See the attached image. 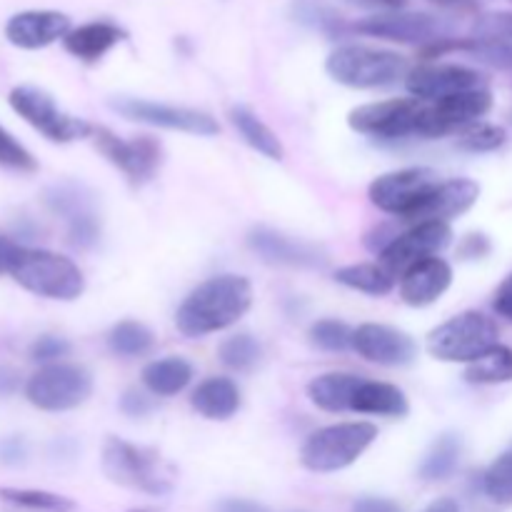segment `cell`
<instances>
[{
    "label": "cell",
    "instance_id": "6da1fadb",
    "mask_svg": "<svg viewBox=\"0 0 512 512\" xmlns=\"http://www.w3.org/2000/svg\"><path fill=\"white\" fill-rule=\"evenodd\" d=\"M253 308V283L245 275L220 273L185 295L175 313V328L185 338H205L233 328Z\"/></svg>",
    "mask_w": 512,
    "mask_h": 512
},
{
    "label": "cell",
    "instance_id": "7a4b0ae2",
    "mask_svg": "<svg viewBox=\"0 0 512 512\" xmlns=\"http://www.w3.org/2000/svg\"><path fill=\"white\" fill-rule=\"evenodd\" d=\"M8 275L28 293L58 303H73L85 293V275L68 255L18 245Z\"/></svg>",
    "mask_w": 512,
    "mask_h": 512
},
{
    "label": "cell",
    "instance_id": "3957f363",
    "mask_svg": "<svg viewBox=\"0 0 512 512\" xmlns=\"http://www.w3.org/2000/svg\"><path fill=\"white\" fill-rule=\"evenodd\" d=\"M325 70L335 83L353 90H378L400 83L408 75L410 63L405 55L373 45L345 43L330 50Z\"/></svg>",
    "mask_w": 512,
    "mask_h": 512
},
{
    "label": "cell",
    "instance_id": "277c9868",
    "mask_svg": "<svg viewBox=\"0 0 512 512\" xmlns=\"http://www.w3.org/2000/svg\"><path fill=\"white\" fill-rule=\"evenodd\" d=\"M378 440V425L368 420L333 423L315 430L300 448V465L310 473H340L358 463Z\"/></svg>",
    "mask_w": 512,
    "mask_h": 512
},
{
    "label": "cell",
    "instance_id": "5b68a950",
    "mask_svg": "<svg viewBox=\"0 0 512 512\" xmlns=\"http://www.w3.org/2000/svg\"><path fill=\"white\" fill-rule=\"evenodd\" d=\"M100 468L110 483L135 493L160 498L173 490V473L163 463L158 450L128 443L123 438L105 440Z\"/></svg>",
    "mask_w": 512,
    "mask_h": 512
},
{
    "label": "cell",
    "instance_id": "8992f818",
    "mask_svg": "<svg viewBox=\"0 0 512 512\" xmlns=\"http://www.w3.org/2000/svg\"><path fill=\"white\" fill-rule=\"evenodd\" d=\"M500 330L490 315L465 310L440 323L428 335V353L440 363L470 365L500 343Z\"/></svg>",
    "mask_w": 512,
    "mask_h": 512
},
{
    "label": "cell",
    "instance_id": "52a82bcc",
    "mask_svg": "<svg viewBox=\"0 0 512 512\" xmlns=\"http://www.w3.org/2000/svg\"><path fill=\"white\" fill-rule=\"evenodd\" d=\"M8 103L15 115H20L30 128H35L53 143H75V140L93 138V123L65 113L55 103L53 95L38 85H15L8 93Z\"/></svg>",
    "mask_w": 512,
    "mask_h": 512
},
{
    "label": "cell",
    "instance_id": "ba28073f",
    "mask_svg": "<svg viewBox=\"0 0 512 512\" xmlns=\"http://www.w3.org/2000/svg\"><path fill=\"white\" fill-rule=\"evenodd\" d=\"M93 375L78 363H53L35 370L25 383V398L43 413H68L88 403Z\"/></svg>",
    "mask_w": 512,
    "mask_h": 512
},
{
    "label": "cell",
    "instance_id": "9c48e42d",
    "mask_svg": "<svg viewBox=\"0 0 512 512\" xmlns=\"http://www.w3.org/2000/svg\"><path fill=\"white\" fill-rule=\"evenodd\" d=\"M93 143L98 153L108 160L110 165L120 170L128 178L130 185L150 183L158 175L160 165L165 160L163 143L153 135H135V138H120L108 128L93 130Z\"/></svg>",
    "mask_w": 512,
    "mask_h": 512
},
{
    "label": "cell",
    "instance_id": "30bf717a",
    "mask_svg": "<svg viewBox=\"0 0 512 512\" xmlns=\"http://www.w3.org/2000/svg\"><path fill=\"white\" fill-rule=\"evenodd\" d=\"M438 183V170L423 168V165L390 170V173L378 175V178L370 183L368 198L380 213L393 215V218L405 223Z\"/></svg>",
    "mask_w": 512,
    "mask_h": 512
},
{
    "label": "cell",
    "instance_id": "8fae6325",
    "mask_svg": "<svg viewBox=\"0 0 512 512\" xmlns=\"http://www.w3.org/2000/svg\"><path fill=\"white\" fill-rule=\"evenodd\" d=\"M425 103L415 98H390L358 105L348 113V125L360 135L378 140L418 138Z\"/></svg>",
    "mask_w": 512,
    "mask_h": 512
},
{
    "label": "cell",
    "instance_id": "7c38bea8",
    "mask_svg": "<svg viewBox=\"0 0 512 512\" xmlns=\"http://www.w3.org/2000/svg\"><path fill=\"white\" fill-rule=\"evenodd\" d=\"M490 110H493V93L488 88L465 90L435 103H425L418 123V138L435 140L463 133L470 125L480 123V118H485Z\"/></svg>",
    "mask_w": 512,
    "mask_h": 512
},
{
    "label": "cell",
    "instance_id": "4fadbf2b",
    "mask_svg": "<svg viewBox=\"0 0 512 512\" xmlns=\"http://www.w3.org/2000/svg\"><path fill=\"white\" fill-rule=\"evenodd\" d=\"M110 105H113L115 113H120L123 118L135 120V123L143 125H153V128L198 135V138H213V135L220 133L218 120L198 108L155 103V100L145 98H118Z\"/></svg>",
    "mask_w": 512,
    "mask_h": 512
},
{
    "label": "cell",
    "instance_id": "5bb4252c",
    "mask_svg": "<svg viewBox=\"0 0 512 512\" xmlns=\"http://www.w3.org/2000/svg\"><path fill=\"white\" fill-rule=\"evenodd\" d=\"M353 28L358 33L370 35V38L405 45H423V48L438 43V40L450 38L443 20L430 13H418V10H385V13H375L358 20Z\"/></svg>",
    "mask_w": 512,
    "mask_h": 512
},
{
    "label": "cell",
    "instance_id": "9a60e30c",
    "mask_svg": "<svg viewBox=\"0 0 512 512\" xmlns=\"http://www.w3.org/2000/svg\"><path fill=\"white\" fill-rule=\"evenodd\" d=\"M450 243H453L450 223H415L403 233H395V238L378 255V263L395 278H400L410 265L438 258Z\"/></svg>",
    "mask_w": 512,
    "mask_h": 512
},
{
    "label": "cell",
    "instance_id": "2e32d148",
    "mask_svg": "<svg viewBox=\"0 0 512 512\" xmlns=\"http://www.w3.org/2000/svg\"><path fill=\"white\" fill-rule=\"evenodd\" d=\"M405 88L410 98L435 103L465 90L485 88V78L480 70L460 63H420L405 75Z\"/></svg>",
    "mask_w": 512,
    "mask_h": 512
},
{
    "label": "cell",
    "instance_id": "e0dca14e",
    "mask_svg": "<svg viewBox=\"0 0 512 512\" xmlns=\"http://www.w3.org/2000/svg\"><path fill=\"white\" fill-rule=\"evenodd\" d=\"M353 350L380 368H408L418 360V343L405 330L385 323H363L353 330Z\"/></svg>",
    "mask_w": 512,
    "mask_h": 512
},
{
    "label": "cell",
    "instance_id": "ac0fdd59",
    "mask_svg": "<svg viewBox=\"0 0 512 512\" xmlns=\"http://www.w3.org/2000/svg\"><path fill=\"white\" fill-rule=\"evenodd\" d=\"M248 248L268 265H283V268H323L328 255L323 248L308 240L293 238L273 228H253L248 233Z\"/></svg>",
    "mask_w": 512,
    "mask_h": 512
},
{
    "label": "cell",
    "instance_id": "d6986e66",
    "mask_svg": "<svg viewBox=\"0 0 512 512\" xmlns=\"http://www.w3.org/2000/svg\"><path fill=\"white\" fill-rule=\"evenodd\" d=\"M478 198L480 185L473 178L440 180L405 223H450L458 215L468 213L478 203Z\"/></svg>",
    "mask_w": 512,
    "mask_h": 512
},
{
    "label": "cell",
    "instance_id": "ffe728a7",
    "mask_svg": "<svg viewBox=\"0 0 512 512\" xmlns=\"http://www.w3.org/2000/svg\"><path fill=\"white\" fill-rule=\"evenodd\" d=\"M73 30V23L60 10H20L5 23V38L20 50H40L58 43Z\"/></svg>",
    "mask_w": 512,
    "mask_h": 512
},
{
    "label": "cell",
    "instance_id": "44dd1931",
    "mask_svg": "<svg viewBox=\"0 0 512 512\" xmlns=\"http://www.w3.org/2000/svg\"><path fill=\"white\" fill-rule=\"evenodd\" d=\"M450 285H453V265L438 255L410 265L398 278V293L410 308H428L448 293Z\"/></svg>",
    "mask_w": 512,
    "mask_h": 512
},
{
    "label": "cell",
    "instance_id": "7402d4cb",
    "mask_svg": "<svg viewBox=\"0 0 512 512\" xmlns=\"http://www.w3.org/2000/svg\"><path fill=\"white\" fill-rule=\"evenodd\" d=\"M463 50H470L500 68L512 65V13L478 15Z\"/></svg>",
    "mask_w": 512,
    "mask_h": 512
},
{
    "label": "cell",
    "instance_id": "603a6c76",
    "mask_svg": "<svg viewBox=\"0 0 512 512\" xmlns=\"http://www.w3.org/2000/svg\"><path fill=\"white\" fill-rule=\"evenodd\" d=\"M125 38H128V33L120 25L108 23V20H93V23H83L70 30L63 38V48L80 63L95 65L110 50L118 48Z\"/></svg>",
    "mask_w": 512,
    "mask_h": 512
},
{
    "label": "cell",
    "instance_id": "cb8c5ba5",
    "mask_svg": "<svg viewBox=\"0 0 512 512\" xmlns=\"http://www.w3.org/2000/svg\"><path fill=\"white\" fill-rule=\"evenodd\" d=\"M190 405L200 418L223 423L238 413L240 405H243V393L233 378L213 375V378H205L203 383H198V388L190 393Z\"/></svg>",
    "mask_w": 512,
    "mask_h": 512
},
{
    "label": "cell",
    "instance_id": "d4e9b609",
    "mask_svg": "<svg viewBox=\"0 0 512 512\" xmlns=\"http://www.w3.org/2000/svg\"><path fill=\"white\" fill-rule=\"evenodd\" d=\"M350 413L375 415V418H405L410 413V400L398 385L363 378L360 388L355 390Z\"/></svg>",
    "mask_w": 512,
    "mask_h": 512
},
{
    "label": "cell",
    "instance_id": "484cf974",
    "mask_svg": "<svg viewBox=\"0 0 512 512\" xmlns=\"http://www.w3.org/2000/svg\"><path fill=\"white\" fill-rule=\"evenodd\" d=\"M363 378L355 373H343V370H333V373L315 375L308 383L305 393H308L310 403L323 413H350L353 408L355 390L360 388Z\"/></svg>",
    "mask_w": 512,
    "mask_h": 512
},
{
    "label": "cell",
    "instance_id": "4316f807",
    "mask_svg": "<svg viewBox=\"0 0 512 512\" xmlns=\"http://www.w3.org/2000/svg\"><path fill=\"white\" fill-rule=\"evenodd\" d=\"M195 378L193 365L180 355H165V358L150 360L140 373L143 388L148 390L153 398H173L180 395Z\"/></svg>",
    "mask_w": 512,
    "mask_h": 512
},
{
    "label": "cell",
    "instance_id": "83f0119b",
    "mask_svg": "<svg viewBox=\"0 0 512 512\" xmlns=\"http://www.w3.org/2000/svg\"><path fill=\"white\" fill-rule=\"evenodd\" d=\"M460 458H463V438L458 433L445 430V433H440L433 440L428 453L420 460L418 478L423 483H445V480L455 475Z\"/></svg>",
    "mask_w": 512,
    "mask_h": 512
},
{
    "label": "cell",
    "instance_id": "f1b7e54d",
    "mask_svg": "<svg viewBox=\"0 0 512 512\" xmlns=\"http://www.w3.org/2000/svg\"><path fill=\"white\" fill-rule=\"evenodd\" d=\"M40 200H43L45 208H48L53 215H58L65 225L83 218V215L98 213L95 195L90 193L85 185L73 183V180L48 185V188L43 190V195H40Z\"/></svg>",
    "mask_w": 512,
    "mask_h": 512
},
{
    "label": "cell",
    "instance_id": "f546056e",
    "mask_svg": "<svg viewBox=\"0 0 512 512\" xmlns=\"http://www.w3.org/2000/svg\"><path fill=\"white\" fill-rule=\"evenodd\" d=\"M230 123L238 130L240 138L255 150V153L265 155L268 160H283L285 158V145L278 138L273 128L265 123L260 115H255L253 110L245 108V105H235L230 108Z\"/></svg>",
    "mask_w": 512,
    "mask_h": 512
},
{
    "label": "cell",
    "instance_id": "4dcf8cb0",
    "mask_svg": "<svg viewBox=\"0 0 512 512\" xmlns=\"http://www.w3.org/2000/svg\"><path fill=\"white\" fill-rule=\"evenodd\" d=\"M335 283L355 290V293L370 295V298H385V295L393 293L398 280L375 260V263L343 265V268L335 270Z\"/></svg>",
    "mask_w": 512,
    "mask_h": 512
},
{
    "label": "cell",
    "instance_id": "1f68e13d",
    "mask_svg": "<svg viewBox=\"0 0 512 512\" xmlns=\"http://www.w3.org/2000/svg\"><path fill=\"white\" fill-rule=\"evenodd\" d=\"M155 348V335L140 320H120L108 333V350L118 358H143Z\"/></svg>",
    "mask_w": 512,
    "mask_h": 512
},
{
    "label": "cell",
    "instance_id": "d6a6232c",
    "mask_svg": "<svg viewBox=\"0 0 512 512\" xmlns=\"http://www.w3.org/2000/svg\"><path fill=\"white\" fill-rule=\"evenodd\" d=\"M465 380L470 385H503L512 383V348L495 345L470 365H465Z\"/></svg>",
    "mask_w": 512,
    "mask_h": 512
},
{
    "label": "cell",
    "instance_id": "836d02e7",
    "mask_svg": "<svg viewBox=\"0 0 512 512\" xmlns=\"http://www.w3.org/2000/svg\"><path fill=\"white\" fill-rule=\"evenodd\" d=\"M0 500L23 512H75L78 505L70 498L35 488H0Z\"/></svg>",
    "mask_w": 512,
    "mask_h": 512
},
{
    "label": "cell",
    "instance_id": "e575fe53",
    "mask_svg": "<svg viewBox=\"0 0 512 512\" xmlns=\"http://www.w3.org/2000/svg\"><path fill=\"white\" fill-rule=\"evenodd\" d=\"M218 358L233 373H250L263 358V345L250 333H238L218 345Z\"/></svg>",
    "mask_w": 512,
    "mask_h": 512
},
{
    "label": "cell",
    "instance_id": "d590c367",
    "mask_svg": "<svg viewBox=\"0 0 512 512\" xmlns=\"http://www.w3.org/2000/svg\"><path fill=\"white\" fill-rule=\"evenodd\" d=\"M353 330L345 320L338 318H323L315 320L308 328V340L313 348L323 350V353H343V350L353 348Z\"/></svg>",
    "mask_w": 512,
    "mask_h": 512
},
{
    "label": "cell",
    "instance_id": "8d00e7d4",
    "mask_svg": "<svg viewBox=\"0 0 512 512\" xmlns=\"http://www.w3.org/2000/svg\"><path fill=\"white\" fill-rule=\"evenodd\" d=\"M483 495L495 505H512V450L498 455L483 473Z\"/></svg>",
    "mask_w": 512,
    "mask_h": 512
},
{
    "label": "cell",
    "instance_id": "74e56055",
    "mask_svg": "<svg viewBox=\"0 0 512 512\" xmlns=\"http://www.w3.org/2000/svg\"><path fill=\"white\" fill-rule=\"evenodd\" d=\"M505 140H508V133L500 125L475 123L458 133V148L465 153H493V150L503 148Z\"/></svg>",
    "mask_w": 512,
    "mask_h": 512
},
{
    "label": "cell",
    "instance_id": "f35d334b",
    "mask_svg": "<svg viewBox=\"0 0 512 512\" xmlns=\"http://www.w3.org/2000/svg\"><path fill=\"white\" fill-rule=\"evenodd\" d=\"M0 168L25 175L38 170V158L3 125H0Z\"/></svg>",
    "mask_w": 512,
    "mask_h": 512
},
{
    "label": "cell",
    "instance_id": "ab89813d",
    "mask_svg": "<svg viewBox=\"0 0 512 512\" xmlns=\"http://www.w3.org/2000/svg\"><path fill=\"white\" fill-rule=\"evenodd\" d=\"M100 235H103L100 213L83 215V218L65 225V240H68L75 250H93L95 245L100 243Z\"/></svg>",
    "mask_w": 512,
    "mask_h": 512
},
{
    "label": "cell",
    "instance_id": "60d3db41",
    "mask_svg": "<svg viewBox=\"0 0 512 512\" xmlns=\"http://www.w3.org/2000/svg\"><path fill=\"white\" fill-rule=\"evenodd\" d=\"M70 353V343L60 335H40V338L33 340L30 345L28 355L30 360L40 365H53V363H63V358H68Z\"/></svg>",
    "mask_w": 512,
    "mask_h": 512
},
{
    "label": "cell",
    "instance_id": "b9f144b4",
    "mask_svg": "<svg viewBox=\"0 0 512 512\" xmlns=\"http://www.w3.org/2000/svg\"><path fill=\"white\" fill-rule=\"evenodd\" d=\"M153 408V395L143 393V390L138 388L125 390L123 398H120V413L128 415V418H148V415L153 413Z\"/></svg>",
    "mask_w": 512,
    "mask_h": 512
},
{
    "label": "cell",
    "instance_id": "7bdbcfd3",
    "mask_svg": "<svg viewBox=\"0 0 512 512\" xmlns=\"http://www.w3.org/2000/svg\"><path fill=\"white\" fill-rule=\"evenodd\" d=\"M28 460V443L20 435H10V438H0V465L5 468H18Z\"/></svg>",
    "mask_w": 512,
    "mask_h": 512
},
{
    "label": "cell",
    "instance_id": "ee69618b",
    "mask_svg": "<svg viewBox=\"0 0 512 512\" xmlns=\"http://www.w3.org/2000/svg\"><path fill=\"white\" fill-rule=\"evenodd\" d=\"M490 248H493V245H490L488 235L470 233V235H465L463 240H460L458 255L463 260H483L485 255L490 253Z\"/></svg>",
    "mask_w": 512,
    "mask_h": 512
},
{
    "label": "cell",
    "instance_id": "f6af8a7d",
    "mask_svg": "<svg viewBox=\"0 0 512 512\" xmlns=\"http://www.w3.org/2000/svg\"><path fill=\"white\" fill-rule=\"evenodd\" d=\"M353 512H405L395 500L378 498V495H365V498L355 500Z\"/></svg>",
    "mask_w": 512,
    "mask_h": 512
},
{
    "label": "cell",
    "instance_id": "bcb514c9",
    "mask_svg": "<svg viewBox=\"0 0 512 512\" xmlns=\"http://www.w3.org/2000/svg\"><path fill=\"white\" fill-rule=\"evenodd\" d=\"M493 308H495V313H498V315H503V318L512 320V273L503 280V283H500V288L495 290Z\"/></svg>",
    "mask_w": 512,
    "mask_h": 512
},
{
    "label": "cell",
    "instance_id": "7dc6e473",
    "mask_svg": "<svg viewBox=\"0 0 512 512\" xmlns=\"http://www.w3.org/2000/svg\"><path fill=\"white\" fill-rule=\"evenodd\" d=\"M215 512H270L265 505L245 498H225L215 505Z\"/></svg>",
    "mask_w": 512,
    "mask_h": 512
},
{
    "label": "cell",
    "instance_id": "c3c4849f",
    "mask_svg": "<svg viewBox=\"0 0 512 512\" xmlns=\"http://www.w3.org/2000/svg\"><path fill=\"white\" fill-rule=\"evenodd\" d=\"M20 243H15V240L5 238V235H0V275L8 273L10 268V260H13L15 255V248H18Z\"/></svg>",
    "mask_w": 512,
    "mask_h": 512
},
{
    "label": "cell",
    "instance_id": "681fc988",
    "mask_svg": "<svg viewBox=\"0 0 512 512\" xmlns=\"http://www.w3.org/2000/svg\"><path fill=\"white\" fill-rule=\"evenodd\" d=\"M18 385H20V378L15 370L0 368V398H5V395H13L15 390H18Z\"/></svg>",
    "mask_w": 512,
    "mask_h": 512
},
{
    "label": "cell",
    "instance_id": "f907efd6",
    "mask_svg": "<svg viewBox=\"0 0 512 512\" xmlns=\"http://www.w3.org/2000/svg\"><path fill=\"white\" fill-rule=\"evenodd\" d=\"M423 512H460V505L458 500L453 498H438L433 500V503H430Z\"/></svg>",
    "mask_w": 512,
    "mask_h": 512
},
{
    "label": "cell",
    "instance_id": "816d5d0a",
    "mask_svg": "<svg viewBox=\"0 0 512 512\" xmlns=\"http://www.w3.org/2000/svg\"><path fill=\"white\" fill-rule=\"evenodd\" d=\"M430 3L448 10H475V0H430Z\"/></svg>",
    "mask_w": 512,
    "mask_h": 512
},
{
    "label": "cell",
    "instance_id": "f5cc1de1",
    "mask_svg": "<svg viewBox=\"0 0 512 512\" xmlns=\"http://www.w3.org/2000/svg\"><path fill=\"white\" fill-rule=\"evenodd\" d=\"M370 3L383 5L385 10H403V8H405V3H408V0H370Z\"/></svg>",
    "mask_w": 512,
    "mask_h": 512
},
{
    "label": "cell",
    "instance_id": "db71d44e",
    "mask_svg": "<svg viewBox=\"0 0 512 512\" xmlns=\"http://www.w3.org/2000/svg\"><path fill=\"white\" fill-rule=\"evenodd\" d=\"M510 3H512V0H510Z\"/></svg>",
    "mask_w": 512,
    "mask_h": 512
}]
</instances>
